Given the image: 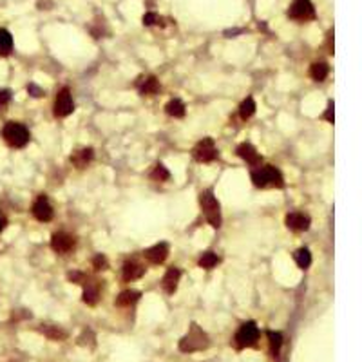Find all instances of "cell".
I'll use <instances>...</instances> for the list:
<instances>
[{
    "label": "cell",
    "instance_id": "6da1fadb",
    "mask_svg": "<svg viewBox=\"0 0 362 362\" xmlns=\"http://www.w3.org/2000/svg\"><path fill=\"white\" fill-rule=\"evenodd\" d=\"M252 181L259 188H282L284 186V178H282L281 170L272 165L256 168L252 172Z\"/></svg>",
    "mask_w": 362,
    "mask_h": 362
},
{
    "label": "cell",
    "instance_id": "7a4b0ae2",
    "mask_svg": "<svg viewBox=\"0 0 362 362\" xmlns=\"http://www.w3.org/2000/svg\"><path fill=\"white\" fill-rule=\"evenodd\" d=\"M206 346H208V335H206L198 324H192L188 334L180 340V350L183 353L201 352V350H205Z\"/></svg>",
    "mask_w": 362,
    "mask_h": 362
},
{
    "label": "cell",
    "instance_id": "3957f363",
    "mask_svg": "<svg viewBox=\"0 0 362 362\" xmlns=\"http://www.w3.org/2000/svg\"><path fill=\"white\" fill-rule=\"evenodd\" d=\"M200 205L203 214H205L206 221H208L214 228H220L221 226V206L220 201L216 200V196L212 190H205L200 194Z\"/></svg>",
    "mask_w": 362,
    "mask_h": 362
},
{
    "label": "cell",
    "instance_id": "277c9868",
    "mask_svg": "<svg viewBox=\"0 0 362 362\" xmlns=\"http://www.w3.org/2000/svg\"><path fill=\"white\" fill-rule=\"evenodd\" d=\"M2 136H4L6 143L11 145L14 148H22L28 145L29 142V130L26 125L18 124V122H8L4 125V130H2Z\"/></svg>",
    "mask_w": 362,
    "mask_h": 362
},
{
    "label": "cell",
    "instance_id": "5b68a950",
    "mask_svg": "<svg viewBox=\"0 0 362 362\" xmlns=\"http://www.w3.org/2000/svg\"><path fill=\"white\" fill-rule=\"evenodd\" d=\"M258 338H259L258 324L254 322V320H250V322H244L243 326L238 330L234 340H236V346H238L239 350H243V348H252V346H256V344H258Z\"/></svg>",
    "mask_w": 362,
    "mask_h": 362
},
{
    "label": "cell",
    "instance_id": "8992f818",
    "mask_svg": "<svg viewBox=\"0 0 362 362\" xmlns=\"http://www.w3.org/2000/svg\"><path fill=\"white\" fill-rule=\"evenodd\" d=\"M192 156H194L196 162H200V163L214 162L216 156H218V148H216V145H214V140L203 138L194 148H192Z\"/></svg>",
    "mask_w": 362,
    "mask_h": 362
},
{
    "label": "cell",
    "instance_id": "52a82bcc",
    "mask_svg": "<svg viewBox=\"0 0 362 362\" xmlns=\"http://www.w3.org/2000/svg\"><path fill=\"white\" fill-rule=\"evenodd\" d=\"M74 110V104L71 98V90L64 87L62 90H58L56 100H54V116L56 118H66Z\"/></svg>",
    "mask_w": 362,
    "mask_h": 362
},
{
    "label": "cell",
    "instance_id": "ba28073f",
    "mask_svg": "<svg viewBox=\"0 0 362 362\" xmlns=\"http://www.w3.org/2000/svg\"><path fill=\"white\" fill-rule=\"evenodd\" d=\"M288 14L294 20H312L315 18L314 4L310 0H294L290 10H288Z\"/></svg>",
    "mask_w": 362,
    "mask_h": 362
},
{
    "label": "cell",
    "instance_id": "9c48e42d",
    "mask_svg": "<svg viewBox=\"0 0 362 362\" xmlns=\"http://www.w3.org/2000/svg\"><path fill=\"white\" fill-rule=\"evenodd\" d=\"M51 248L56 254H67L74 248V238L67 232H56L51 239Z\"/></svg>",
    "mask_w": 362,
    "mask_h": 362
},
{
    "label": "cell",
    "instance_id": "30bf717a",
    "mask_svg": "<svg viewBox=\"0 0 362 362\" xmlns=\"http://www.w3.org/2000/svg\"><path fill=\"white\" fill-rule=\"evenodd\" d=\"M145 259L148 262H152V264H162L165 259L168 258V244L167 243H158L154 246L147 248L145 252H143Z\"/></svg>",
    "mask_w": 362,
    "mask_h": 362
},
{
    "label": "cell",
    "instance_id": "8fae6325",
    "mask_svg": "<svg viewBox=\"0 0 362 362\" xmlns=\"http://www.w3.org/2000/svg\"><path fill=\"white\" fill-rule=\"evenodd\" d=\"M286 226L294 232H304L310 228V218L302 212H292L286 216Z\"/></svg>",
    "mask_w": 362,
    "mask_h": 362
},
{
    "label": "cell",
    "instance_id": "7c38bea8",
    "mask_svg": "<svg viewBox=\"0 0 362 362\" xmlns=\"http://www.w3.org/2000/svg\"><path fill=\"white\" fill-rule=\"evenodd\" d=\"M33 216L38 221H51L52 220V206L46 196H40L33 205Z\"/></svg>",
    "mask_w": 362,
    "mask_h": 362
},
{
    "label": "cell",
    "instance_id": "4fadbf2b",
    "mask_svg": "<svg viewBox=\"0 0 362 362\" xmlns=\"http://www.w3.org/2000/svg\"><path fill=\"white\" fill-rule=\"evenodd\" d=\"M236 152H238V156L241 158V160H244V162H246L248 165H252V167H258L259 163H261V156H259L258 148L254 147V145H250V143H241Z\"/></svg>",
    "mask_w": 362,
    "mask_h": 362
},
{
    "label": "cell",
    "instance_id": "5bb4252c",
    "mask_svg": "<svg viewBox=\"0 0 362 362\" xmlns=\"http://www.w3.org/2000/svg\"><path fill=\"white\" fill-rule=\"evenodd\" d=\"M98 297H100V286L96 281H90L89 277L84 282V302L94 306L98 302Z\"/></svg>",
    "mask_w": 362,
    "mask_h": 362
},
{
    "label": "cell",
    "instance_id": "9a60e30c",
    "mask_svg": "<svg viewBox=\"0 0 362 362\" xmlns=\"http://www.w3.org/2000/svg\"><path fill=\"white\" fill-rule=\"evenodd\" d=\"M94 158V150L90 147H84V148H78L74 152L71 154V162L72 165H76L78 168H84L87 167V163H90V160Z\"/></svg>",
    "mask_w": 362,
    "mask_h": 362
},
{
    "label": "cell",
    "instance_id": "2e32d148",
    "mask_svg": "<svg viewBox=\"0 0 362 362\" xmlns=\"http://www.w3.org/2000/svg\"><path fill=\"white\" fill-rule=\"evenodd\" d=\"M180 277H181V272L178 270V268H168L162 281L163 290L167 292V294H174L178 288V282H180Z\"/></svg>",
    "mask_w": 362,
    "mask_h": 362
},
{
    "label": "cell",
    "instance_id": "e0dca14e",
    "mask_svg": "<svg viewBox=\"0 0 362 362\" xmlns=\"http://www.w3.org/2000/svg\"><path fill=\"white\" fill-rule=\"evenodd\" d=\"M145 274V268H143V264H140V262H125L124 264V281L125 282H130V281H136V279H140V277Z\"/></svg>",
    "mask_w": 362,
    "mask_h": 362
},
{
    "label": "cell",
    "instance_id": "ac0fdd59",
    "mask_svg": "<svg viewBox=\"0 0 362 362\" xmlns=\"http://www.w3.org/2000/svg\"><path fill=\"white\" fill-rule=\"evenodd\" d=\"M138 89H140V94L152 96L160 90V82H158L156 76H145L138 82Z\"/></svg>",
    "mask_w": 362,
    "mask_h": 362
},
{
    "label": "cell",
    "instance_id": "d6986e66",
    "mask_svg": "<svg viewBox=\"0 0 362 362\" xmlns=\"http://www.w3.org/2000/svg\"><path fill=\"white\" fill-rule=\"evenodd\" d=\"M328 72H330V67H328V64H324V62H315V64H312V67H310V76L314 78L315 82H324L326 76H328Z\"/></svg>",
    "mask_w": 362,
    "mask_h": 362
},
{
    "label": "cell",
    "instance_id": "ffe728a7",
    "mask_svg": "<svg viewBox=\"0 0 362 362\" xmlns=\"http://www.w3.org/2000/svg\"><path fill=\"white\" fill-rule=\"evenodd\" d=\"M140 296H142V294H140L138 290H125L118 296L116 304L118 306H132L134 302H138Z\"/></svg>",
    "mask_w": 362,
    "mask_h": 362
},
{
    "label": "cell",
    "instance_id": "44dd1931",
    "mask_svg": "<svg viewBox=\"0 0 362 362\" xmlns=\"http://www.w3.org/2000/svg\"><path fill=\"white\" fill-rule=\"evenodd\" d=\"M165 110H167V114L172 116V118H183L185 116V104L178 98L170 100L167 105H165Z\"/></svg>",
    "mask_w": 362,
    "mask_h": 362
},
{
    "label": "cell",
    "instance_id": "7402d4cb",
    "mask_svg": "<svg viewBox=\"0 0 362 362\" xmlns=\"http://www.w3.org/2000/svg\"><path fill=\"white\" fill-rule=\"evenodd\" d=\"M13 49V36H11L10 31L6 29H0V54L2 56H8Z\"/></svg>",
    "mask_w": 362,
    "mask_h": 362
},
{
    "label": "cell",
    "instance_id": "603a6c76",
    "mask_svg": "<svg viewBox=\"0 0 362 362\" xmlns=\"http://www.w3.org/2000/svg\"><path fill=\"white\" fill-rule=\"evenodd\" d=\"M40 332H42L46 337L52 338V340H64V338H67V334L64 332L62 328H58V326H51V324H46V326H42V328H40Z\"/></svg>",
    "mask_w": 362,
    "mask_h": 362
},
{
    "label": "cell",
    "instance_id": "cb8c5ba5",
    "mask_svg": "<svg viewBox=\"0 0 362 362\" xmlns=\"http://www.w3.org/2000/svg\"><path fill=\"white\" fill-rule=\"evenodd\" d=\"M268 342H270V353L277 357L282 346V335L279 332H268Z\"/></svg>",
    "mask_w": 362,
    "mask_h": 362
},
{
    "label": "cell",
    "instance_id": "d4e9b609",
    "mask_svg": "<svg viewBox=\"0 0 362 362\" xmlns=\"http://www.w3.org/2000/svg\"><path fill=\"white\" fill-rule=\"evenodd\" d=\"M296 262L297 266L302 268V270H306V268L312 264V254L308 248H300V250H297L296 252Z\"/></svg>",
    "mask_w": 362,
    "mask_h": 362
},
{
    "label": "cell",
    "instance_id": "484cf974",
    "mask_svg": "<svg viewBox=\"0 0 362 362\" xmlns=\"http://www.w3.org/2000/svg\"><path fill=\"white\" fill-rule=\"evenodd\" d=\"M254 112H256V102H254V98L250 96V98H246V100L241 104V107H239V116L243 120H248L250 116H254Z\"/></svg>",
    "mask_w": 362,
    "mask_h": 362
},
{
    "label": "cell",
    "instance_id": "4316f807",
    "mask_svg": "<svg viewBox=\"0 0 362 362\" xmlns=\"http://www.w3.org/2000/svg\"><path fill=\"white\" fill-rule=\"evenodd\" d=\"M220 262V258L216 256L214 252H205L203 256L200 258V266L205 268V270H210V268H214L216 264Z\"/></svg>",
    "mask_w": 362,
    "mask_h": 362
},
{
    "label": "cell",
    "instance_id": "83f0119b",
    "mask_svg": "<svg viewBox=\"0 0 362 362\" xmlns=\"http://www.w3.org/2000/svg\"><path fill=\"white\" fill-rule=\"evenodd\" d=\"M150 178H152L154 181H167L168 178H170V172L163 167V165H156L154 170L150 172Z\"/></svg>",
    "mask_w": 362,
    "mask_h": 362
},
{
    "label": "cell",
    "instance_id": "f1b7e54d",
    "mask_svg": "<svg viewBox=\"0 0 362 362\" xmlns=\"http://www.w3.org/2000/svg\"><path fill=\"white\" fill-rule=\"evenodd\" d=\"M92 266H94V270H107L109 268V261H107V258L105 256H96L94 259H92Z\"/></svg>",
    "mask_w": 362,
    "mask_h": 362
},
{
    "label": "cell",
    "instance_id": "f546056e",
    "mask_svg": "<svg viewBox=\"0 0 362 362\" xmlns=\"http://www.w3.org/2000/svg\"><path fill=\"white\" fill-rule=\"evenodd\" d=\"M162 20H163L162 16H158L156 13H147L145 16H143V24H145V26H154V24L163 26Z\"/></svg>",
    "mask_w": 362,
    "mask_h": 362
},
{
    "label": "cell",
    "instance_id": "4dcf8cb0",
    "mask_svg": "<svg viewBox=\"0 0 362 362\" xmlns=\"http://www.w3.org/2000/svg\"><path fill=\"white\" fill-rule=\"evenodd\" d=\"M11 100V90L8 89H0V112L8 107V104H10Z\"/></svg>",
    "mask_w": 362,
    "mask_h": 362
},
{
    "label": "cell",
    "instance_id": "1f68e13d",
    "mask_svg": "<svg viewBox=\"0 0 362 362\" xmlns=\"http://www.w3.org/2000/svg\"><path fill=\"white\" fill-rule=\"evenodd\" d=\"M69 281L71 282H76V284H84V282H86V279H87V276L86 274H82V272H71V274H69Z\"/></svg>",
    "mask_w": 362,
    "mask_h": 362
},
{
    "label": "cell",
    "instance_id": "d6a6232c",
    "mask_svg": "<svg viewBox=\"0 0 362 362\" xmlns=\"http://www.w3.org/2000/svg\"><path fill=\"white\" fill-rule=\"evenodd\" d=\"M324 118L328 120V124H334V120H335V116H334V102H330V104H328V109H326V114H324Z\"/></svg>",
    "mask_w": 362,
    "mask_h": 362
},
{
    "label": "cell",
    "instance_id": "836d02e7",
    "mask_svg": "<svg viewBox=\"0 0 362 362\" xmlns=\"http://www.w3.org/2000/svg\"><path fill=\"white\" fill-rule=\"evenodd\" d=\"M28 90H29V92H31V96H34V98H38V96H42V94H44L42 89H38V87L33 86V84H31V86L28 87Z\"/></svg>",
    "mask_w": 362,
    "mask_h": 362
},
{
    "label": "cell",
    "instance_id": "e575fe53",
    "mask_svg": "<svg viewBox=\"0 0 362 362\" xmlns=\"http://www.w3.org/2000/svg\"><path fill=\"white\" fill-rule=\"evenodd\" d=\"M6 224H8V220H6L4 216L0 214V232H2V230L6 228Z\"/></svg>",
    "mask_w": 362,
    "mask_h": 362
}]
</instances>
